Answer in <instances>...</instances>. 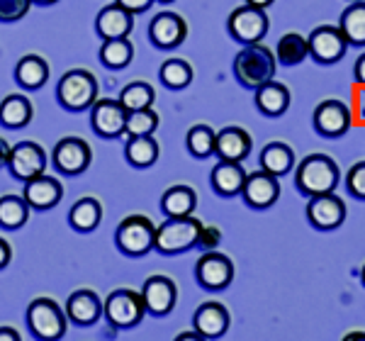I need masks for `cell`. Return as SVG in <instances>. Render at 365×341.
<instances>
[{
	"mask_svg": "<svg viewBox=\"0 0 365 341\" xmlns=\"http://www.w3.org/2000/svg\"><path fill=\"white\" fill-rule=\"evenodd\" d=\"M10 261H13V249H10V244L5 242L3 237H0V270L8 266Z\"/></svg>",
	"mask_w": 365,
	"mask_h": 341,
	"instance_id": "bcb514c9",
	"label": "cell"
},
{
	"mask_svg": "<svg viewBox=\"0 0 365 341\" xmlns=\"http://www.w3.org/2000/svg\"><path fill=\"white\" fill-rule=\"evenodd\" d=\"M156 242V225L146 215H129L117 225L115 244L125 256L139 258L149 254Z\"/></svg>",
	"mask_w": 365,
	"mask_h": 341,
	"instance_id": "8992f818",
	"label": "cell"
},
{
	"mask_svg": "<svg viewBox=\"0 0 365 341\" xmlns=\"http://www.w3.org/2000/svg\"><path fill=\"white\" fill-rule=\"evenodd\" d=\"M34 0H0V22H17L22 20Z\"/></svg>",
	"mask_w": 365,
	"mask_h": 341,
	"instance_id": "ab89813d",
	"label": "cell"
},
{
	"mask_svg": "<svg viewBox=\"0 0 365 341\" xmlns=\"http://www.w3.org/2000/svg\"><path fill=\"white\" fill-rule=\"evenodd\" d=\"M202 222L192 215L187 217H166L163 225L156 227V242L154 249L163 256H175L182 251L192 249L197 244Z\"/></svg>",
	"mask_w": 365,
	"mask_h": 341,
	"instance_id": "3957f363",
	"label": "cell"
},
{
	"mask_svg": "<svg viewBox=\"0 0 365 341\" xmlns=\"http://www.w3.org/2000/svg\"><path fill=\"white\" fill-rule=\"evenodd\" d=\"M100 220H103V205L98 198H81L68 213V222L76 232H93L98 229Z\"/></svg>",
	"mask_w": 365,
	"mask_h": 341,
	"instance_id": "4dcf8cb0",
	"label": "cell"
},
{
	"mask_svg": "<svg viewBox=\"0 0 365 341\" xmlns=\"http://www.w3.org/2000/svg\"><path fill=\"white\" fill-rule=\"evenodd\" d=\"M229 325H232V315L222 302H202L195 310V317H192L195 332H200L210 341L225 337L229 332Z\"/></svg>",
	"mask_w": 365,
	"mask_h": 341,
	"instance_id": "d6986e66",
	"label": "cell"
},
{
	"mask_svg": "<svg viewBox=\"0 0 365 341\" xmlns=\"http://www.w3.org/2000/svg\"><path fill=\"white\" fill-rule=\"evenodd\" d=\"M185 144L192 156L207 158L215 154V149H217V132L210 125H195V127H190V132H187Z\"/></svg>",
	"mask_w": 365,
	"mask_h": 341,
	"instance_id": "74e56055",
	"label": "cell"
},
{
	"mask_svg": "<svg viewBox=\"0 0 365 341\" xmlns=\"http://www.w3.org/2000/svg\"><path fill=\"white\" fill-rule=\"evenodd\" d=\"M173 341H210V339H205L202 334H200V332H195V329H192V332H180L178 337H175Z\"/></svg>",
	"mask_w": 365,
	"mask_h": 341,
	"instance_id": "c3c4849f",
	"label": "cell"
},
{
	"mask_svg": "<svg viewBox=\"0 0 365 341\" xmlns=\"http://www.w3.org/2000/svg\"><path fill=\"white\" fill-rule=\"evenodd\" d=\"M341 180L339 163L327 154H309L295 168V185L302 195L314 198L324 193H334Z\"/></svg>",
	"mask_w": 365,
	"mask_h": 341,
	"instance_id": "7a4b0ae2",
	"label": "cell"
},
{
	"mask_svg": "<svg viewBox=\"0 0 365 341\" xmlns=\"http://www.w3.org/2000/svg\"><path fill=\"white\" fill-rule=\"evenodd\" d=\"M93 149L81 137H63L54 146V166L66 175H78L91 166Z\"/></svg>",
	"mask_w": 365,
	"mask_h": 341,
	"instance_id": "9a60e30c",
	"label": "cell"
},
{
	"mask_svg": "<svg viewBox=\"0 0 365 341\" xmlns=\"http://www.w3.org/2000/svg\"><path fill=\"white\" fill-rule=\"evenodd\" d=\"M309 42V56L322 66H331L341 61L349 49V39L344 37L339 25H319L307 34Z\"/></svg>",
	"mask_w": 365,
	"mask_h": 341,
	"instance_id": "9c48e42d",
	"label": "cell"
},
{
	"mask_svg": "<svg viewBox=\"0 0 365 341\" xmlns=\"http://www.w3.org/2000/svg\"><path fill=\"white\" fill-rule=\"evenodd\" d=\"M158 142L154 134H144V137H129L125 146V156L132 166L137 168H149L158 161Z\"/></svg>",
	"mask_w": 365,
	"mask_h": 341,
	"instance_id": "1f68e13d",
	"label": "cell"
},
{
	"mask_svg": "<svg viewBox=\"0 0 365 341\" xmlns=\"http://www.w3.org/2000/svg\"><path fill=\"white\" fill-rule=\"evenodd\" d=\"M361 278H363V285H365V263H363V268H361Z\"/></svg>",
	"mask_w": 365,
	"mask_h": 341,
	"instance_id": "db71d44e",
	"label": "cell"
},
{
	"mask_svg": "<svg viewBox=\"0 0 365 341\" xmlns=\"http://www.w3.org/2000/svg\"><path fill=\"white\" fill-rule=\"evenodd\" d=\"M156 129H158V115L151 108L127 113V134H129V137H144V134H154Z\"/></svg>",
	"mask_w": 365,
	"mask_h": 341,
	"instance_id": "f35d334b",
	"label": "cell"
},
{
	"mask_svg": "<svg viewBox=\"0 0 365 341\" xmlns=\"http://www.w3.org/2000/svg\"><path fill=\"white\" fill-rule=\"evenodd\" d=\"M56 98L68 113H81V110L93 108V103L98 100L96 76L86 68H73V71L63 73L56 86Z\"/></svg>",
	"mask_w": 365,
	"mask_h": 341,
	"instance_id": "277c9868",
	"label": "cell"
},
{
	"mask_svg": "<svg viewBox=\"0 0 365 341\" xmlns=\"http://www.w3.org/2000/svg\"><path fill=\"white\" fill-rule=\"evenodd\" d=\"M22 198L27 200L29 208H34V210H49V208H54V205L61 203L63 185L58 183L54 175L42 173V175H37V178L27 180Z\"/></svg>",
	"mask_w": 365,
	"mask_h": 341,
	"instance_id": "603a6c76",
	"label": "cell"
},
{
	"mask_svg": "<svg viewBox=\"0 0 365 341\" xmlns=\"http://www.w3.org/2000/svg\"><path fill=\"white\" fill-rule=\"evenodd\" d=\"M15 78L27 91H37V88H42L49 81V63L37 54L22 56L15 66Z\"/></svg>",
	"mask_w": 365,
	"mask_h": 341,
	"instance_id": "83f0119b",
	"label": "cell"
},
{
	"mask_svg": "<svg viewBox=\"0 0 365 341\" xmlns=\"http://www.w3.org/2000/svg\"><path fill=\"white\" fill-rule=\"evenodd\" d=\"M275 71H278V58H275V51L268 49L263 42L256 44H244V49L234 56V76L244 88L249 91H256L263 83L275 78Z\"/></svg>",
	"mask_w": 365,
	"mask_h": 341,
	"instance_id": "6da1fadb",
	"label": "cell"
},
{
	"mask_svg": "<svg viewBox=\"0 0 365 341\" xmlns=\"http://www.w3.org/2000/svg\"><path fill=\"white\" fill-rule=\"evenodd\" d=\"M222 242V232L217 227H205L200 229V237H197V249H202V251H215L217 246H220Z\"/></svg>",
	"mask_w": 365,
	"mask_h": 341,
	"instance_id": "b9f144b4",
	"label": "cell"
},
{
	"mask_svg": "<svg viewBox=\"0 0 365 341\" xmlns=\"http://www.w3.org/2000/svg\"><path fill=\"white\" fill-rule=\"evenodd\" d=\"M91 125L105 139H117L127 134V110L120 100H96L91 110Z\"/></svg>",
	"mask_w": 365,
	"mask_h": 341,
	"instance_id": "7c38bea8",
	"label": "cell"
},
{
	"mask_svg": "<svg viewBox=\"0 0 365 341\" xmlns=\"http://www.w3.org/2000/svg\"><path fill=\"white\" fill-rule=\"evenodd\" d=\"M253 149V139L244 127H225L217 132V149L215 154L225 161H244Z\"/></svg>",
	"mask_w": 365,
	"mask_h": 341,
	"instance_id": "cb8c5ba5",
	"label": "cell"
},
{
	"mask_svg": "<svg viewBox=\"0 0 365 341\" xmlns=\"http://www.w3.org/2000/svg\"><path fill=\"white\" fill-rule=\"evenodd\" d=\"M309 56V42L304 34L299 32H287L285 37H280L278 46H275V58L282 66H297Z\"/></svg>",
	"mask_w": 365,
	"mask_h": 341,
	"instance_id": "d6a6232c",
	"label": "cell"
},
{
	"mask_svg": "<svg viewBox=\"0 0 365 341\" xmlns=\"http://www.w3.org/2000/svg\"><path fill=\"white\" fill-rule=\"evenodd\" d=\"M34 3H39V5H51V3H58V0H34Z\"/></svg>",
	"mask_w": 365,
	"mask_h": 341,
	"instance_id": "f5cc1de1",
	"label": "cell"
},
{
	"mask_svg": "<svg viewBox=\"0 0 365 341\" xmlns=\"http://www.w3.org/2000/svg\"><path fill=\"white\" fill-rule=\"evenodd\" d=\"M134 58V44L129 42V37L122 39H105L100 46V61L108 68H125L132 63Z\"/></svg>",
	"mask_w": 365,
	"mask_h": 341,
	"instance_id": "836d02e7",
	"label": "cell"
},
{
	"mask_svg": "<svg viewBox=\"0 0 365 341\" xmlns=\"http://www.w3.org/2000/svg\"><path fill=\"white\" fill-rule=\"evenodd\" d=\"M353 105H356L358 122H365V86L356 83V93H353Z\"/></svg>",
	"mask_w": 365,
	"mask_h": 341,
	"instance_id": "ee69618b",
	"label": "cell"
},
{
	"mask_svg": "<svg viewBox=\"0 0 365 341\" xmlns=\"http://www.w3.org/2000/svg\"><path fill=\"white\" fill-rule=\"evenodd\" d=\"M0 341H22V337L13 327H0Z\"/></svg>",
	"mask_w": 365,
	"mask_h": 341,
	"instance_id": "7dc6e473",
	"label": "cell"
},
{
	"mask_svg": "<svg viewBox=\"0 0 365 341\" xmlns=\"http://www.w3.org/2000/svg\"><path fill=\"white\" fill-rule=\"evenodd\" d=\"M158 3H173V0H158Z\"/></svg>",
	"mask_w": 365,
	"mask_h": 341,
	"instance_id": "11a10c76",
	"label": "cell"
},
{
	"mask_svg": "<svg viewBox=\"0 0 365 341\" xmlns=\"http://www.w3.org/2000/svg\"><path fill=\"white\" fill-rule=\"evenodd\" d=\"M244 3H249V5H256V8H270V5L275 3V0H244Z\"/></svg>",
	"mask_w": 365,
	"mask_h": 341,
	"instance_id": "f907efd6",
	"label": "cell"
},
{
	"mask_svg": "<svg viewBox=\"0 0 365 341\" xmlns=\"http://www.w3.org/2000/svg\"><path fill=\"white\" fill-rule=\"evenodd\" d=\"M312 125H314L317 134H322V137H327V139L344 137L353 125L351 108L344 103V100H336V98L322 100V103L314 108Z\"/></svg>",
	"mask_w": 365,
	"mask_h": 341,
	"instance_id": "30bf717a",
	"label": "cell"
},
{
	"mask_svg": "<svg viewBox=\"0 0 365 341\" xmlns=\"http://www.w3.org/2000/svg\"><path fill=\"white\" fill-rule=\"evenodd\" d=\"M187 37V22L178 13H158L149 25V39L158 49H178Z\"/></svg>",
	"mask_w": 365,
	"mask_h": 341,
	"instance_id": "ac0fdd59",
	"label": "cell"
},
{
	"mask_svg": "<svg viewBox=\"0 0 365 341\" xmlns=\"http://www.w3.org/2000/svg\"><path fill=\"white\" fill-rule=\"evenodd\" d=\"M351 3H356V0H351Z\"/></svg>",
	"mask_w": 365,
	"mask_h": 341,
	"instance_id": "9f6ffc18",
	"label": "cell"
},
{
	"mask_svg": "<svg viewBox=\"0 0 365 341\" xmlns=\"http://www.w3.org/2000/svg\"><path fill=\"white\" fill-rule=\"evenodd\" d=\"M195 278L205 290H225L234 280L232 258L220 251H205L195 266Z\"/></svg>",
	"mask_w": 365,
	"mask_h": 341,
	"instance_id": "8fae6325",
	"label": "cell"
},
{
	"mask_svg": "<svg viewBox=\"0 0 365 341\" xmlns=\"http://www.w3.org/2000/svg\"><path fill=\"white\" fill-rule=\"evenodd\" d=\"M27 325L39 341L63 339L68 327V315L51 297H34L27 307Z\"/></svg>",
	"mask_w": 365,
	"mask_h": 341,
	"instance_id": "5b68a950",
	"label": "cell"
},
{
	"mask_svg": "<svg viewBox=\"0 0 365 341\" xmlns=\"http://www.w3.org/2000/svg\"><path fill=\"white\" fill-rule=\"evenodd\" d=\"M261 168L266 170V173L275 175V178L287 175L292 168H295V149L285 142L266 144L261 151Z\"/></svg>",
	"mask_w": 365,
	"mask_h": 341,
	"instance_id": "484cf974",
	"label": "cell"
},
{
	"mask_svg": "<svg viewBox=\"0 0 365 341\" xmlns=\"http://www.w3.org/2000/svg\"><path fill=\"white\" fill-rule=\"evenodd\" d=\"M141 300L146 305V312H151L154 317H163L175 307L178 287L168 275H151L141 285Z\"/></svg>",
	"mask_w": 365,
	"mask_h": 341,
	"instance_id": "e0dca14e",
	"label": "cell"
},
{
	"mask_svg": "<svg viewBox=\"0 0 365 341\" xmlns=\"http://www.w3.org/2000/svg\"><path fill=\"white\" fill-rule=\"evenodd\" d=\"M8 168L17 180H32L44 173L46 168V151L34 142H20L10 149Z\"/></svg>",
	"mask_w": 365,
	"mask_h": 341,
	"instance_id": "5bb4252c",
	"label": "cell"
},
{
	"mask_svg": "<svg viewBox=\"0 0 365 341\" xmlns=\"http://www.w3.org/2000/svg\"><path fill=\"white\" fill-rule=\"evenodd\" d=\"M103 315L117 329H132L144 320L146 305L141 300V292L129 290V287H117L103 302Z\"/></svg>",
	"mask_w": 365,
	"mask_h": 341,
	"instance_id": "52a82bcc",
	"label": "cell"
},
{
	"mask_svg": "<svg viewBox=\"0 0 365 341\" xmlns=\"http://www.w3.org/2000/svg\"><path fill=\"white\" fill-rule=\"evenodd\" d=\"M307 220L309 225L319 232H331L344 225L346 220V205L336 193H324V195L309 198L307 205Z\"/></svg>",
	"mask_w": 365,
	"mask_h": 341,
	"instance_id": "4fadbf2b",
	"label": "cell"
},
{
	"mask_svg": "<svg viewBox=\"0 0 365 341\" xmlns=\"http://www.w3.org/2000/svg\"><path fill=\"white\" fill-rule=\"evenodd\" d=\"M154 100H156L154 86L144 83V81H132V83H127L125 88H122V93H120V103H122V108H125L127 113L151 108V105H154Z\"/></svg>",
	"mask_w": 365,
	"mask_h": 341,
	"instance_id": "e575fe53",
	"label": "cell"
},
{
	"mask_svg": "<svg viewBox=\"0 0 365 341\" xmlns=\"http://www.w3.org/2000/svg\"><path fill=\"white\" fill-rule=\"evenodd\" d=\"M197 208V195L190 185H173L161 195V213L166 217H187Z\"/></svg>",
	"mask_w": 365,
	"mask_h": 341,
	"instance_id": "4316f807",
	"label": "cell"
},
{
	"mask_svg": "<svg viewBox=\"0 0 365 341\" xmlns=\"http://www.w3.org/2000/svg\"><path fill=\"white\" fill-rule=\"evenodd\" d=\"M353 78L358 86H365V54L356 58V66H353Z\"/></svg>",
	"mask_w": 365,
	"mask_h": 341,
	"instance_id": "f6af8a7d",
	"label": "cell"
},
{
	"mask_svg": "<svg viewBox=\"0 0 365 341\" xmlns=\"http://www.w3.org/2000/svg\"><path fill=\"white\" fill-rule=\"evenodd\" d=\"M341 341H365V332H351V334H346Z\"/></svg>",
	"mask_w": 365,
	"mask_h": 341,
	"instance_id": "816d5d0a",
	"label": "cell"
},
{
	"mask_svg": "<svg viewBox=\"0 0 365 341\" xmlns=\"http://www.w3.org/2000/svg\"><path fill=\"white\" fill-rule=\"evenodd\" d=\"M161 83L170 88V91H182L192 83V66L185 61V58H168V61L161 63Z\"/></svg>",
	"mask_w": 365,
	"mask_h": 341,
	"instance_id": "d590c367",
	"label": "cell"
},
{
	"mask_svg": "<svg viewBox=\"0 0 365 341\" xmlns=\"http://www.w3.org/2000/svg\"><path fill=\"white\" fill-rule=\"evenodd\" d=\"M134 29V15L125 10L122 5H105L96 17V32L105 39H122L129 37V32Z\"/></svg>",
	"mask_w": 365,
	"mask_h": 341,
	"instance_id": "7402d4cb",
	"label": "cell"
},
{
	"mask_svg": "<svg viewBox=\"0 0 365 341\" xmlns=\"http://www.w3.org/2000/svg\"><path fill=\"white\" fill-rule=\"evenodd\" d=\"M246 175L249 173H246V168L239 161H225V158H220L215 163V168L210 170V183L215 188L217 195L237 198L244 190Z\"/></svg>",
	"mask_w": 365,
	"mask_h": 341,
	"instance_id": "44dd1931",
	"label": "cell"
},
{
	"mask_svg": "<svg viewBox=\"0 0 365 341\" xmlns=\"http://www.w3.org/2000/svg\"><path fill=\"white\" fill-rule=\"evenodd\" d=\"M10 149H13V146H10L8 142H5L3 137H0V168L3 166H8V158H10Z\"/></svg>",
	"mask_w": 365,
	"mask_h": 341,
	"instance_id": "681fc988",
	"label": "cell"
},
{
	"mask_svg": "<svg viewBox=\"0 0 365 341\" xmlns=\"http://www.w3.org/2000/svg\"><path fill=\"white\" fill-rule=\"evenodd\" d=\"M256 108L261 110V115L266 117H280L287 113V108H290V88L285 83H280V81H268V83H263L261 88H256Z\"/></svg>",
	"mask_w": 365,
	"mask_h": 341,
	"instance_id": "d4e9b609",
	"label": "cell"
},
{
	"mask_svg": "<svg viewBox=\"0 0 365 341\" xmlns=\"http://www.w3.org/2000/svg\"><path fill=\"white\" fill-rule=\"evenodd\" d=\"M227 29L239 44H256L263 42V37L270 29V17L266 8H256V5H239L227 20Z\"/></svg>",
	"mask_w": 365,
	"mask_h": 341,
	"instance_id": "ba28073f",
	"label": "cell"
},
{
	"mask_svg": "<svg viewBox=\"0 0 365 341\" xmlns=\"http://www.w3.org/2000/svg\"><path fill=\"white\" fill-rule=\"evenodd\" d=\"M66 315L73 325L78 327H91L103 317V300L96 290H88V287H81V290L71 292L66 300Z\"/></svg>",
	"mask_w": 365,
	"mask_h": 341,
	"instance_id": "ffe728a7",
	"label": "cell"
},
{
	"mask_svg": "<svg viewBox=\"0 0 365 341\" xmlns=\"http://www.w3.org/2000/svg\"><path fill=\"white\" fill-rule=\"evenodd\" d=\"M244 203L253 210H268L278 203L280 198V183L275 175L266 173V170H253L246 175L244 190H241Z\"/></svg>",
	"mask_w": 365,
	"mask_h": 341,
	"instance_id": "2e32d148",
	"label": "cell"
},
{
	"mask_svg": "<svg viewBox=\"0 0 365 341\" xmlns=\"http://www.w3.org/2000/svg\"><path fill=\"white\" fill-rule=\"evenodd\" d=\"M117 5H122L125 10H129L132 15H139V13H146L151 8L154 0H115Z\"/></svg>",
	"mask_w": 365,
	"mask_h": 341,
	"instance_id": "7bdbcfd3",
	"label": "cell"
},
{
	"mask_svg": "<svg viewBox=\"0 0 365 341\" xmlns=\"http://www.w3.org/2000/svg\"><path fill=\"white\" fill-rule=\"evenodd\" d=\"M346 188H349L353 198L365 200V161L353 163L349 168V173H346Z\"/></svg>",
	"mask_w": 365,
	"mask_h": 341,
	"instance_id": "60d3db41",
	"label": "cell"
},
{
	"mask_svg": "<svg viewBox=\"0 0 365 341\" xmlns=\"http://www.w3.org/2000/svg\"><path fill=\"white\" fill-rule=\"evenodd\" d=\"M32 103L25 98V96H8L0 103V125L3 127H10V129H20V127H27L32 122Z\"/></svg>",
	"mask_w": 365,
	"mask_h": 341,
	"instance_id": "f1b7e54d",
	"label": "cell"
},
{
	"mask_svg": "<svg viewBox=\"0 0 365 341\" xmlns=\"http://www.w3.org/2000/svg\"><path fill=\"white\" fill-rule=\"evenodd\" d=\"M29 217V205L20 195H3L0 198V227L20 229Z\"/></svg>",
	"mask_w": 365,
	"mask_h": 341,
	"instance_id": "8d00e7d4",
	"label": "cell"
},
{
	"mask_svg": "<svg viewBox=\"0 0 365 341\" xmlns=\"http://www.w3.org/2000/svg\"><path fill=\"white\" fill-rule=\"evenodd\" d=\"M339 27L351 46H365V0H356L341 13Z\"/></svg>",
	"mask_w": 365,
	"mask_h": 341,
	"instance_id": "f546056e",
	"label": "cell"
}]
</instances>
